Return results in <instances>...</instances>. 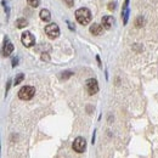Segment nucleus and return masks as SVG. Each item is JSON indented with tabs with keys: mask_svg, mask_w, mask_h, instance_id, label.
Segmentation results:
<instances>
[{
	"mask_svg": "<svg viewBox=\"0 0 158 158\" xmlns=\"http://www.w3.org/2000/svg\"><path fill=\"white\" fill-rule=\"evenodd\" d=\"M76 19L78 21L80 24L83 26H86L90 21H91V12L89 9L86 7H81V9H78L76 11Z\"/></svg>",
	"mask_w": 158,
	"mask_h": 158,
	"instance_id": "1",
	"label": "nucleus"
},
{
	"mask_svg": "<svg viewBox=\"0 0 158 158\" xmlns=\"http://www.w3.org/2000/svg\"><path fill=\"white\" fill-rule=\"evenodd\" d=\"M35 94V89L33 86H29V85H26V86H22L19 91V98L21 100H31Z\"/></svg>",
	"mask_w": 158,
	"mask_h": 158,
	"instance_id": "2",
	"label": "nucleus"
},
{
	"mask_svg": "<svg viewBox=\"0 0 158 158\" xmlns=\"http://www.w3.org/2000/svg\"><path fill=\"white\" fill-rule=\"evenodd\" d=\"M85 89L88 91L89 95H95L98 91H99V84H98V80L96 79H88L85 81Z\"/></svg>",
	"mask_w": 158,
	"mask_h": 158,
	"instance_id": "3",
	"label": "nucleus"
},
{
	"mask_svg": "<svg viewBox=\"0 0 158 158\" xmlns=\"http://www.w3.org/2000/svg\"><path fill=\"white\" fill-rule=\"evenodd\" d=\"M45 33L50 39H55L60 35V28L56 23H51L45 27Z\"/></svg>",
	"mask_w": 158,
	"mask_h": 158,
	"instance_id": "4",
	"label": "nucleus"
},
{
	"mask_svg": "<svg viewBox=\"0 0 158 158\" xmlns=\"http://www.w3.org/2000/svg\"><path fill=\"white\" fill-rule=\"evenodd\" d=\"M21 41L26 48H31L35 44V38L33 37V34L31 32H24V33H22Z\"/></svg>",
	"mask_w": 158,
	"mask_h": 158,
	"instance_id": "5",
	"label": "nucleus"
},
{
	"mask_svg": "<svg viewBox=\"0 0 158 158\" xmlns=\"http://www.w3.org/2000/svg\"><path fill=\"white\" fill-rule=\"evenodd\" d=\"M72 147H73V150H74L76 152H78V153L84 152V150H85V147H86V141H85V139L77 138L74 141H73Z\"/></svg>",
	"mask_w": 158,
	"mask_h": 158,
	"instance_id": "6",
	"label": "nucleus"
},
{
	"mask_svg": "<svg viewBox=\"0 0 158 158\" xmlns=\"http://www.w3.org/2000/svg\"><path fill=\"white\" fill-rule=\"evenodd\" d=\"M101 24L103 26L105 29H111L112 26L114 24V19L112 16H103L101 20Z\"/></svg>",
	"mask_w": 158,
	"mask_h": 158,
	"instance_id": "7",
	"label": "nucleus"
},
{
	"mask_svg": "<svg viewBox=\"0 0 158 158\" xmlns=\"http://www.w3.org/2000/svg\"><path fill=\"white\" fill-rule=\"evenodd\" d=\"M103 32V26L98 24V23H94L91 27H90V33L94 34V35H101Z\"/></svg>",
	"mask_w": 158,
	"mask_h": 158,
	"instance_id": "8",
	"label": "nucleus"
},
{
	"mask_svg": "<svg viewBox=\"0 0 158 158\" xmlns=\"http://www.w3.org/2000/svg\"><path fill=\"white\" fill-rule=\"evenodd\" d=\"M12 51H14V45H12V43L7 41V43L4 45V49H2V54H4V56H10Z\"/></svg>",
	"mask_w": 158,
	"mask_h": 158,
	"instance_id": "9",
	"label": "nucleus"
},
{
	"mask_svg": "<svg viewBox=\"0 0 158 158\" xmlns=\"http://www.w3.org/2000/svg\"><path fill=\"white\" fill-rule=\"evenodd\" d=\"M39 16H40V20L44 21V22H49V21L51 20V14H50V11L46 10V9H43V10L40 11Z\"/></svg>",
	"mask_w": 158,
	"mask_h": 158,
	"instance_id": "10",
	"label": "nucleus"
},
{
	"mask_svg": "<svg viewBox=\"0 0 158 158\" xmlns=\"http://www.w3.org/2000/svg\"><path fill=\"white\" fill-rule=\"evenodd\" d=\"M128 2H129V0H125L123 10H122V15L124 17V23H127V21H128Z\"/></svg>",
	"mask_w": 158,
	"mask_h": 158,
	"instance_id": "11",
	"label": "nucleus"
},
{
	"mask_svg": "<svg viewBox=\"0 0 158 158\" xmlns=\"http://www.w3.org/2000/svg\"><path fill=\"white\" fill-rule=\"evenodd\" d=\"M27 21L24 20V19H19V20L16 21V26L19 27V28H23V27H26L27 26Z\"/></svg>",
	"mask_w": 158,
	"mask_h": 158,
	"instance_id": "12",
	"label": "nucleus"
},
{
	"mask_svg": "<svg viewBox=\"0 0 158 158\" xmlns=\"http://www.w3.org/2000/svg\"><path fill=\"white\" fill-rule=\"evenodd\" d=\"M27 2H28L32 7H38L40 4V0H27Z\"/></svg>",
	"mask_w": 158,
	"mask_h": 158,
	"instance_id": "13",
	"label": "nucleus"
},
{
	"mask_svg": "<svg viewBox=\"0 0 158 158\" xmlns=\"http://www.w3.org/2000/svg\"><path fill=\"white\" fill-rule=\"evenodd\" d=\"M23 78H24V76H23L22 73H21V74H19V76H17V78L15 79V85H19L21 81L23 80Z\"/></svg>",
	"mask_w": 158,
	"mask_h": 158,
	"instance_id": "14",
	"label": "nucleus"
},
{
	"mask_svg": "<svg viewBox=\"0 0 158 158\" xmlns=\"http://www.w3.org/2000/svg\"><path fill=\"white\" fill-rule=\"evenodd\" d=\"M108 9H110V10H114V9H116V4H114V2H110V4H108Z\"/></svg>",
	"mask_w": 158,
	"mask_h": 158,
	"instance_id": "15",
	"label": "nucleus"
},
{
	"mask_svg": "<svg viewBox=\"0 0 158 158\" xmlns=\"http://www.w3.org/2000/svg\"><path fill=\"white\" fill-rule=\"evenodd\" d=\"M66 2H67V5L69 6V7H72L73 6V0H64Z\"/></svg>",
	"mask_w": 158,
	"mask_h": 158,
	"instance_id": "16",
	"label": "nucleus"
},
{
	"mask_svg": "<svg viewBox=\"0 0 158 158\" xmlns=\"http://www.w3.org/2000/svg\"><path fill=\"white\" fill-rule=\"evenodd\" d=\"M12 63H14V64H12V66H14V67H15V66H16V63H17V60H14V61H12Z\"/></svg>",
	"mask_w": 158,
	"mask_h": 158,
	"instance_id": "17",
	"label": "nucleus"
}]
</instances>
